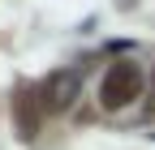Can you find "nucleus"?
I'll list each match as a JSON object with an SVG mask.
<instances>
[{
	"label": "nucleus",
	"instance_id": "3",
	"mask_svg": "<svg viewBox=\"0 0 155 150\" xmlns=\"http://www.w3.org/2000/svg\"><path fill=\"white\" fill-rule=\"evenodd\" d=\"M43 99H39V90L22 86V90H13V124H17V137L22 142H35L39 137V124H43Z\"/></svg>",
	"mask_w": 155,
	"mask_h": 150
},
{
	"label": "nucleus",
	"instance_id": "1",
	"mask_svg": "<svg viewBox=\"0 0 155 150\" xmlns=\"http://www.w3.org/2000/svg\"><path fill=\"white\" fill-rule=\"evenodd\" d=\"M134 99H142V69L134 64V60L108 64L104 82H99V103H104V111H121V107H129Z\"/></svg>",
	"mask_w": 155,
	"mask_h": 150
},
{
	"label": "nucleus",
	"instance_id": "4",
	"mask_svg": "<svg viewBox=\"0 0 155 150\" xmlns=\"http://www.w3.org/2000/svg\"><path fill=\"white\" fill-rule=\"evenodd\" d=\"M147 111H155V86H151V99H147Z\"/></svg>",
	"mask_w": 155,
	"mask_h": 150
},
{
	"label": "nucleus",
	"instance_id": "2",
	"mask_svg": "<svg viewBox=\"0 0 155 150\" xmlns=\"http://www.w3.org/2000/svg\"><path fill=\"white\" fill-rule=\"evenodd\" d=\"M78 95H82V73H73V69H56V73H48V82L39 86V99H43L48 116H65L78 103Z\"/></svg>",
	"mask_w": 155,
	"mask_h": 150
}]
</instances>
